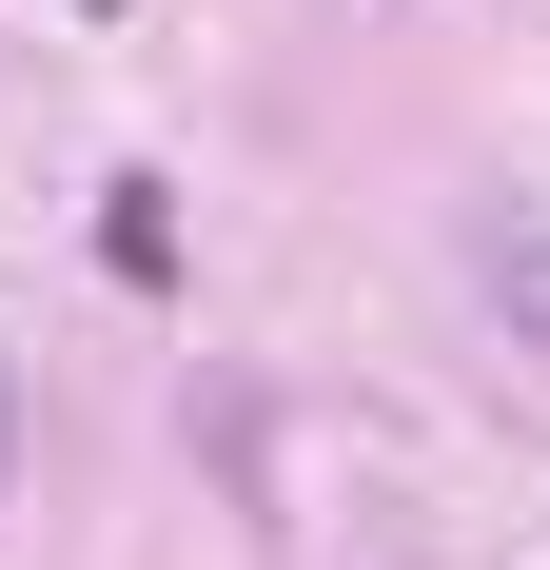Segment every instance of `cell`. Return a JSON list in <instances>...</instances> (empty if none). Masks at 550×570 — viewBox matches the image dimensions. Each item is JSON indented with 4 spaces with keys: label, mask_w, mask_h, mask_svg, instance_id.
Segmentation results:
<instances>
[{
    "label": "cell",
    "mask_w": 550,
    "mask_h": 570,
    "mask_svg": "<svg viewBox=\"0 0 550 570\" xmlns=\"http://www.w3.org/2000/svg\"><path fill=\"white\" fill-rule=\"evenodd\" d=\"M472 295H492L511 354L550 374V197H472Z\"/></svg>",
    "instance_id": "obj_1"
},
{
    "label": "cell",
    "mask_w": 550,
    "mask_h": 570,
    "mask_svg": "<svg viewBox=\"0 0 550 570\" xmlns=\"http://www.w3.org/2000/svg\"><path fill=\"white\" fill-rule=\"evenodd\" d=\"M99 256H118L138 295H158V276H177V217H158V197H99Z\"/></svg>",
    "instance_id": "obj_2"
},
{
    "label": "cell",
    "mask_w": 550,
    "mask_h": 570,
    "mask_svg": "<svg viewBox=\"0 0 550 570\" xmlns=\"http://www.w3.org/2000/svg\"><path fill=\"white\" fill-rule=\"evenodd\" d=\"M0 453H20V394H0Z\"/></svg>",
    "instance_id": "obj_3"
}]
</instances>
